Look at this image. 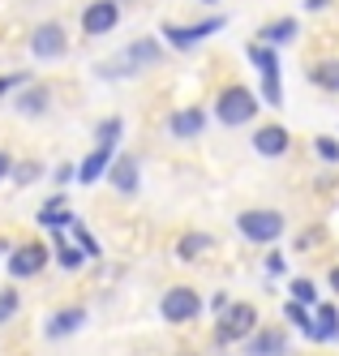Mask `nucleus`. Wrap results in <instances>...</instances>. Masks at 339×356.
I'll use <instances>...</instances> for the list:
<instances>
[{
	"label": "nucleus",
	"mask_w": 339,
	"mask_h": 356,
	"mask_svg": "<svg viewBox=\"0 0 339 356\" xmlns=\"http://www.w3.org/2000/svg\"><path fill=\"white\" fill-rule=\"evenodd\" d=\"M39 223L43 227H73V215L65 211V197H52L47 207L39 211Z\"/></svg>",
	"instance_id": "obj_15"
},
{
	"label": "nucleus",
	"mask_w": 339,
	"mask_h": 356,
	"mask_svg": "<svg viewBox=\"0 0 339 356\" xmlns=\"http://www.w3.org/2000/svg\"><path fill=\"white\" fill-rule=\"evenodd\" d=\"M108 176H112V189H116V193H125V197H134V193H138V159H134V155L112 159Z\"/></svg>",
	"instance_id": "obj_9"
},
{
	"label": "nucleus",
	"mask_w": 339,
	"mask_h": 356,
	"mask_svg": "<svg viewBox=\"0 0 339 356\" xmlns=\"http://www.w3.org/2000/svg\"><path fill=\"white\" fill-rule=\"evenodd\" d=\"M73 236H77V245H82L86 253H99V245L90 241V232H86V227H82V223H77V219H73Z\"/></svg>",
	"instance_id": "obj_27"
},
{
	"label": "nucleus",
	"mask_w": 339,
	"mask_h": 356,
	"mask_svg": "<svg viewBox=\"0 0 339 356\" xmlns=\"http://www.w3.org/2000/svg\"><path fill=\"white\" fill-rule=\"evenodd\" d=\"M82 322H86V309H82V305H73V309H61V314L47 318V335H52V339H65V335H73Z\"/></svg>",
	"instance_id": "obj_13"
},
{
	"label": "nucleus",
	"mask_w": 339,
	"mask_h": 356,
	"mask_svg": "<svg viewBox=\"0 0 339 356\" xmlns=\"http://www.w3.org/2000/svg\"><path fill=\"white\" fill-rule=\"evenodd\" d=\"M237 227H241L245 241L271 245V241L283 236V215H279V211H241V215H237Z\"/></svg>",
	"instance_id": "obj_2"
},
{
	"label": "nucleus",
	"mask_w": 339,
	"mask_h": 356,
	"mask_svg": "<svg viewBox=\"0 0 339 356\" xmlns=\"http://www.w3.org/2000/svg\"><path fill=\"white\" fill-rule=\"evenodd\" d=\"M245 343H249V348H245L249 356H283V348H288L279 330H253Z\"/></svg>",
	"instance_id": "obj_14"
},
{
	"label": "nucleus",
	"mask_w": 339,
	"mask_h": 356,
	"mask_svg": "<svg viewBox=\"0 0 339 356\" xmlns=\"http://www.w3.org/2000/svg\"><path fill=\"white\" fill-rule=\"evenodd\" d=\"M331 288L339 292V266H331Z\"/></svg>",
	"instance_id": "obj_30"
},
{
	"label": "nucleus",
	"mask_w": 339,
	"mask_h": 356,
	"mask_svg": "<svg viewBox=\"0 0 339 356\" xmlns=\"http://www.w3.org/2000/svg\"><path fill=\"white\" fill-rule=\"evenodd\" d=\"M206 249H211V236H202V232H189L185 241H180V258H185V262H194L198 253H206Z\"/></svg>",
	"instance_id": "obj_19"
},
{
	"label": "nucleus",
	"mask_w": 339,
	"mask_h": 356,
	"mask_svg": "<svg viewBox=\"0 0 339 356\" xmlns=\"http://www.w3.org/2000/svg\"><path fill=\"white\" fill-rule=\"evenodd\" d=\"M309 78H314L322 90H331V95H339V60H322L314 73H309Z\"/></svg>",
	"instance_id": "obj_18"
},
{
	"label": "nucleus",
	"mask_w": 339,
	"mask_h": 356,
	"mask_svg": "<svg viewBox=\"0 0 339 356\" xmlns=\"http://www.w3.org/2000/svg\"><path fill=\"white\" fill-rule=\"evenodd\" d=\"M9 168H13V159L5 155V150H0V181H5V176H9Z\"/></svg>",
	"instance_id": "obj_29"
},
{
	"label": "nucleus",
	"mask_w": 339,
	"mask_h": 356,
	"mask_svg": "<svg viewBox=\"0 0 339 356\" xmlns=\"http://www.w3.org/2000/svg\"><path fill=\"white\" fill-rule=\"evenodd\" d=\"M253 330H258V309L253 305H232V309H223V318L215 326V339L219 343H241Z\"/></svg>",
	"instance_id": "obj_3"
},
{
	"label": "nucleus",
	"mask_w": 339,
	"mask_h": 356,
	"mask_svg": "<svg viewBox=\"0 0 339 356\" xmlns=\"http://www.w3.org/2000/svg\"><path fill=\"white\" fill-rule=\"evenodd\" d=\"M288 318H292V322H297V326L305 330L309 339H314V318L305 314V305H301V300H288Z\"/></svg>",
	"instance_id": "obj_22"
},
{
	"label": "nucleus",
	"mask_w": 339,
	"mask_h": 356,
	"mask_svg": "<svg viewBox=\"0 0 339 356\" xmlns=\"http://www.w3.org/2000/svg\"><path fill=\"white\" fill-rule=\"evenodd\" d=\"M65 47H69V35H65L61 22H43V26H35V35H31V52H35L39 60H61Z\"/></svg>",
	"instance_id": "obj_5"
},
{
	"label": "nucleus",
	"mask_w": 339,
	"mask_h": 356,
	"mask_svg": "<svg viewBox=\"0 0 339 356\" xmlns=\"http://www.w3.org/2000/svg\"><path fill=\"white\" fill-rule=\"evenodd\" d=\"M116 138H120V120L112 116V120L99 124V142H103V146H116Z\"/></svg>",
	"instance_id": "obj_25"
},
{
	"label": "nucleus",
	"mask_w": 339,
	"mask_h": 356,
	"mask_svg": "<svg viewBox=\"0 0 339 356\" xmlns=\"http://www.w3.org/2000/svg\"><path fill=\"white\" fill-rule=\"evenodd\" d=\"M17 305H22V296H17L13 288H5V292H0V322H9V318L17 314Z\"/></svg>",
	"instance_id": "obj_23"
},
{
	"label": "nucleus",
	"mask_w": 339,
	"mask_h": 356,
	"mask_svg": "<svg viewBox=\"0 0 339 356\" xmlns=\"http://www.w3.org/2000/svg\"><path fill=\"white\" fill-rule=\"evenodd\" d=\"M159 314H164V322H189L202 314V296L194 288H168L159 300Z\"/></svg>",
	"instance_id": "obj_4"
},
{
	"label": "nucleus",
	"mask_w": 339,
	"mask_h": 356,
	"mask_svg": "<svg viewBox=\"0 0 339 356\" xmlns=\"http://www.w3.org/2000/svg\"><path fill=\"white\" fill-rule=\"evenodd\" d=\"M292 296H297L301 305H314V300H318V292H314V284H309V279H292Z\"/></svg>",
	"instance_id": "obj_24"
},
{
	"label": "nucleus",
	"mask_w": 339,
	"mask_h": 356,
	"mask_svg": "<svg viewBox=\"0 0 339 356\" xmlns=\"http://www.w3.org/2000/svg\"><path fill=\"white\" fill-rule=\"evenodd\" d=\"M168 129H172V138H198L206 129V112L202 108H185V112H176L168 120Z\"/></svg>",
	"instance_id": "obj_12"
},
{
	"label": "nucleus",
	"mask_w": 339,
	"mask_h": 356,
	"mask_svg": "<svg viewBox=\"0 0 339 356\" xmlns=\"http://www.w3.org/2000/svg\"><path fill=\"white\" fill-rule=\"evenodd\" d=\"M314 339H339V314L331 305H322L318 318H314Z\"/></svg>",
	"instance_id": "obj_16"
},
{
	"label": "nucleus",
	"mask_w": 339,
	"mask_h": 356,
	"mask_svg": "<svg viewBox=\"0 0 339 356\" xmlns=\"http://www.w3.org/2000/svg\"><path fill=\"white\" fill-rule=\"evenodd\" d=\"M13 86H26V73H9V78H0V95H9Z\"/></svg>",
	"instance_id": "obj_28"
},
{
	"label": "nucleus",
	"mask_w": 339,
	"mask_h": 356,
	"mask_svg": "<svg viewBox=\"0 0 339 356\" xmlns=\"http://www.w3.org/2000/svg\"><path fill=\"white\" fill-rule=\"evenodd\" d=\"M17 108H22L26 116H35V112H43V108H47V90H26V95L17 99Z\"/></svg>",
	"instance_id": "obj_21"
},
{
	"label": "nucleus",
	"mask_w": 339,
	"mask_h": 356,
	"mask_svg": "<svg viewBox=\"0 0 339 356\" xmlns=\"http://www.w3.org/2000/svg\"><path fill=\"white\" fill-rule=\"evenodd\" d=\"M206 5H215V0H206Z\"/></svg>",
	"instance_id": "obj_31"
},
{
	"label": "nucleus",
	"mask_w": 339,
	"mask_h": 356,
	"mask_svg": "<svg viewBox=\"0 0 339 356\" xmlns=\"http://www.w3.org/2000/svg\"><path fill=\"white\" fill-rule=\"evenodd\" d=\"M215 116H219V124H228V129L249 124V120L258 116V99H253V90H249V86H228V90H219V99H215Z\"/></svg>",
	"instance_id": "obj_1"
},
{
	"label": "nucleus",
	"mask_w": 339,
	"mask_h": 356,
	"mask_svg": "<svg viewBox=\"0 0 339 356\" xmlns=\"http://www.w3.org/2000/svg\"><path fill=\"white\" fill-rule=\"evenodd\" d=\"M108 168H112V146H103V142H99L90 155L82 159V168H77V181H82V185H95Z\"/></svg>",
	"instance_id": "obj_10"
},
{
	"label": "nucleus",
	"mask_w": 339,
	"mask_h": 356,
	"mask_svg": "<svg viewBox=\"0 0 339 356\" xmlns=\"http://www.w3.org/2000/svg\"><path fill=\"white\" fill-rule=\"evenodd\" d=\"M116 22H120V0H95L82 13V31L86 35H108V31H116Z\"/></svg>",
	"instance_id": "obj_6"
},
{
	"label": "nucleus",
	"mask_w": 339,
	"mask_h": 356,
	"mask_svg": "<svg viewBox=\"0 0 339 356\" xmlns=\"http://www.w3.org/2000/svg\"><path fill=\"white\" fill-rule=\"evenodd\" d=\"M288 129H283V124H262V129L253 134V150L262 159H279V155H288Z\"/></svg>",
	"instance_id": "obj_8"
},
{
	"label": "nucleus",
	"mask_w": 339,
	"mask_h": 356,
	"mask_svg": "<svg viewBox=\"0 0 339 356\" xmlns=\"http://www.w3.org/2000/svg\"><path fill=\"white\" fill-rule=\"evenodd\" d=\"M52 232H56V241H61V227H52ZM82 253H86V249H69V245L61 241L56 258H61V266H65V270H77V266H82Z\"/></svg>",
	"instance_id": "obj_20"
},
{
	"label": "nucleus",
	"mask_w": 339,
	"mask_h": 356,
	"mask_svg": "<svg viewBox=\"0 0 339 356\" xmlns=\"http://www.w3.org/2000/svg\"><path fill=\"white\" fill-rule=\"evenodd\" d=\"M43 262H47V249H43L39 241L17 245V249L9 253V275H13V279H31V275L43 270Z\"/></svg>",
	"instance_id": "obj_7"
},
{
	"label": "nucleus",
	"mask_w": 339,
	"mask_h": 356,
	"mask_svg": "<svg viewBox=\"0 0 339 356\" xmlns=\"http://www.w3.org/2000/svg\"><path fill=\"white\" fill-rule=\"evenodd\" d=\"M215 31H223V17H206L202 26H189V31L168 26V31H164V39H168V43H176V47H189V43H198V39H206V35H215Z\"/></svg>",
	"instance_id": "obj_11"
},
{
	"label": "nucleus",
	"mask_w": 339,
	"mask_h": 356,
	"mask_svg": "<svg viewBox=\"0 0 339 356\" xmlns=\"http://www.w3.org/2000/svg\"><path fill=\"white\" fill-rule=\"evenodd\" d=\"M258 39H262V43H288V39H297V22L292 17H279L275 26H262Z\"/></svg>",
	"instance_id": "obj_17"
},
{
	"label": "nucleus",
	"mask_w": 339,
	"mask_h": 356,
	"mask_svg": "<svg viewBox=\"0 0 339 356\" xmlns=\"http://www.w3.org/2000/svg\"><path fill=\"white\" fill-rule=\"evenodd\" d=\"M314 150H318L326 163H339V142H335V138H318V142H314Z\"/></svg>",
	"instance_id": "obj_26"
}]
</instances>
